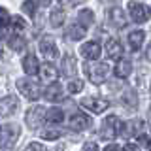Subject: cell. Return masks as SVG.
<instances>
[{
	"mask_svg": "<svg viewBox=\"0 0 151 151\" xmlns=\"http://www.w3.org/2000/svg\"><path fill=\"white\" fill-rule=\"evenodd\" d=\"M108 72H110V66L106 63H89V64L85 63V74L89 76V79H91L94 85L102 83L104 79H106Z\"/></svg>",
	"mask_w": 151,
	"mask_h": 151,
	"instance_id": "obj_1",
	"label": "cell"
},
{
	"mask_svg": "<svg viewBox=\"0 0 151 151\" xmlns=\"http://www.w3.org/2000/svg\"><path fill=\"white\" fill-rule=\"evenodd\" d=\"M19 138V127L17 125H0V147L12 149Z\"/></svg>",
	"mask_w": 151,
	"mask_h": 151,
	"instance_id": "obj_2",
	"label": "cell"
},
{
	"mask_svg": "<svg viewBox=\"0 0 151 151\" xmlns=\"http://www.w3.org/2000/svg\"><path fill=\"white\" fill-rule=\"evenodd\" d=\"M38 49H40V53L44 59L47 60H55L57 57H59V47H57V40L53 36H42L40 42H38Z\"/></svg>",
	"mask_w": 151,
	"mask_h": 151,
	"instance_id": "obj_3",
	"label": "cell"
},
{
	"mask_svg": "<svg viewBox=\"0 0 151 151\" xmlns=\"http://www.w3.org/2000/svg\"><path fill=\"white\" fill-rule=\"evenodd\" d=\"M117 132H121V121L117 115H108L102 121L100 127V136L104 140H113L117 136Z\"/></svg>",
	"mask_w": 151,
	"mask_h": 151,
	"instance_id": "obj_4",
	"label": "cell"
},
{
	"mask_svg": "<svg viewBox=\"0 0 151 151\" xmlns=\"http://www.w3.org/2000/svg\"><path fill=\"white\" fill-rule=\"evenodd\" d=\"M129 13H130V19L134 23H138V25L147 23L151 17V9L140 2H129Z\"/></svg>",
	"mask_w": 151,
	"mask_h": 151,
	"instance_id": "obj_5",
	"label": "cell"
},
{
	"mask_svg": "<svg viewBox=\"0 0 151 151\" xmlns=\"http://www.w3.org/2000/svg\"><path fill=\"white\" fill-rule=\"evenodd\" d=\"M17 89L21 91V94L27 98V100H38L40 98V87L30 81V79H17Z\"/></svg>",
	"mask_w": 151,
	"mask_h": 151,
	"instance_id": "obj_6",
	"label": "cell"
},
{
	"mask_svg": "<svg viewBox=\"0 0 151 151\" xmlns=\"http://www.w3.org/2000/svg\"><path fill=\"white\" fill-rule=\"evenodd\" d=\"M81 106L85 110L93 111V113H102L108 110V106H110V102L106 100V98H98V96H87L81 100Z\"/></svg>",
	"mask_w": 151,
	"mask_h": 151,
	"instance_id": "obj_7",
	"label": "cell"
},
{
	"mask_svg": "<svg viewBox=\"0 0 151 151\" xmlns=\"http://www.w3.org/2000/svg\"><path fill=\"white\" fill-rule=\"evenodd\" d=\"M44 119H45V110L42 106H32L25 115V121H27V125L30 127V129H38Z\"/></svg>",
	"mask_w": 151,
	"mask_h": 151,
	"instance_id": "obj_8",
	"label": "cell"
},
{
	"mask_svg": "<svg viewBox=\"0 0 151 151\" xmlns=\"http://www.w3.org/2000/svg\"><path fill=\"white\" fill-rule=\"evenodd\" d=\"M17 108H19V100L13 94L0 98V117H8V115H12V113H15Z\"/></svg>",
	"mask_w": 151,
	"mask_h": 151,
	"instance_id": "obj_9",
	"label": "cell"
},
{
	"mask_svg": "<svg viewBox=\"0 0 151 151\" xmlns=\"http://www.w3.org/2000/svg\"><path fill=\"white\" fill-rule=\"evenodd\" d=\"M142 129H144V121H142V119H132V121H127L125 125H121V134L125 136V138L140 136Z\"/></svg>",
	"mask_w": 151,
	"mask_h": 151,
	"instance_id": "obj_10",
	"label": "cell"
},
{
	"mask_svg": "<svg viewBox=\"0 0 151 151\" xmlns=\"http://www.w3.org/2000/svg\"><path fill=\"white\" fill-rule=\"evenodd\" d=\"M108 21H110L115 28H125L127 23H129L121 8H110L108 9Z\"/></svg>",
	"mask_w": 151,
	"mask_h": 151,
	"instance_id": "obj_11",
	"label": "cell"
},
{
	"mask_svg": "<svg viewBox=\"0 0 151 151\" xmlns=\"http://www.w3.org/2000/svg\"><path fill=\"white\" fill-rule=\"evenodd\" d=\"M91 117H87L85 113H74L72 117H70V129L72 130H85L91 127Z\"/></svg>",
	"mask_w": 151,
	"mask_h": 151,
	"instance_id": "obj_12",
	"label": "cell"
},
{
	"mask_svg": "<svg viewBox=\"0 0 151 151\" xmlns=\"http://www.w3.org/2000/svg\"><path fill=\"white\" fill-rule=\"evenodd\" d=\"M100 45L96 44V42H87V44H83L79 47V53H81L87 60H96L98 57H100Z\"/></svg>",
	"mask_w": 151,
	"mask_h": 151,
	"instance_id": "obj_13",
	"label": "cell"
},
{
	"mask_svg": "<svg viewBox=\"0 0 151 151\" xmlns=\"http://www.w3.org/2000/svg\"><path fill=\"white\" fill-rule=\"evenodd\" d=\"M76 72H78V66H76V59L72 55H64V59H63V64H60V74L64 76V78H68V79H72Z\"/></svg>",
	"mask_w": 151,
	"mask_h": 151,
	"instance_id": "obj_14",
	"label": "cell"
},
{
	"mask_svg": "<svg viewBox=\"0 0 151 151\" xmlns=\"http://www.w3.org/2000/svg\"><path fill=\"white\" fill-rule=\"evenodd\" d=\"M106 53L113 60H119L123 57V45H121V42L117 40V38H110V40L106 42Z\"/></svg>",
	"mask_w": 151,
	"mask_h": 151,
	"instance_id": "obj_15",
	"label": "cell"
},
{
	"mask_svg": "<svg viewBox=\"0 0 151 151\" xmlns=\"http://www.w3.org/2000/svg\"><path fill=\"white\" fill-rule=\"evenodd\" d=\"M40 79L42 81H45V83H57V68L51 63H45V64H42L40 66Z\"/></svg>",
	"mask_w": 151,
	"mask_h": 151,
	"instance_id": "obj_16",
	"label": "cell"
},
{
	"mask_svg": "<svg viewBox=\"0 0 151 151\" xmlns=\"http://www.w3.org/2000/svg\"><path fill=\"white\" fill-rule=\"evenodd\" d=\"M23 70L27 72V76H38L40 72V63L34 55H27L23 59Z\"/></svg>",
	"mask_w": 151,
	"mask_h": 151,
	"instance_id": "obj_17",
	"label": "cell"
},
{
	"mask_svg": "<svg viewBox=\"0 0 151 151\" xmlns=\"http://www.w3.org/2000/svg\"><path fill=\"white\" fill-rule=\"evenodd\" d=\"M44 96H45L49 102H59V100H63V98H64V94H63V87H60L59 83H51L49 87L45 89Z\"/></svg>",
	"mask_w": 151,
	"mask_h": 151,
	"instance_id": "obj_18",
	"label": "cell"
},
{
	"mask_svg": "<svg viewBox=\"0 0 151 151\" xmlns=\"http://www.w3.org/2000/svg\"><path fill=\"white\" fill-rule=\"evenodd\" d=\"M87 36V28H83L79 23H74V25H70L66 28V38L68 40H83V38Z\"/></svg>",
	"mask_w": 151,
	"mask_h": 151,
	"instance_id": "obj_19",
	"label": "cell"
},
{
	"mask_svg": "<svg viewBox=\"0 0 151 151\" xmlns=\"http://www.w3.org/2000/svg\"><path fill=\"white\" fill-rule=\"evenodd\" d=\"M132 72V63L129 59H119L117 60V66H115V76L117 78H121V79H125V78H129Z\"/></svg>",
	"mask_w": 151,
	"mask_h": 151,
	"instance_id": "obj_20",
	"label": "cell"
},
{
	"mask_svg": "<svg viewBox=\"0 0 151 151\" xmlns=\"http://www.w3.org/2000/svg\"><path fill=\"white\" fill-rule=\"evenodd\" d=\"M144 40H145V32L144 30H132L130 34H129V44H130V49L132 51H138L142 44H144Z\"/></svg>",
	"mask_w": 151,
	"mask_h": 151,
	"instance_id": "obj_21",
	"label": "cell"
},
{
	"mask_svg": "<svg viewBox=\"0 0 151 151\" xmlns=\"http://www.w3.org/2000/svg\"><path fill=\"white\" fill-rule=\"evenodd\" d=\"M25 45H27V40H25V38H23L21 34H17V32H15V34L9 36V40H8V47H9L12 51H17V53H19V51L25 49Z\"/></svg>",
	"mask_w": 151,
	"mask_h": 151,
	"instance_id": "obj_22",
	"label": "cell"
},
{
	"mask_svg": "<svg viewBox=\"0 0 151 151\" xmlns=\"http://www.w3.org/2000/svg\"><path fill=\"white\" fill-rule=\"evenodd\" d=\"M64 19H66V13H64L63 8H53V9H51V13H49L51 27H60L64 23Z\"/></svg>",
	"mask_w": 151,
	"mask_h": 151,
	"instance_id": "obj_23",
	"label": "cell"
},
{
	"mask_svg": "<svg viewBox=\"0 0 151 151\" xmlns=\"http://www.w3.org/2000/svg\"><path fill=\"white\" fill-rule=\"evenodd\" d=\"M78 23L81 25L83 28H89L94 23V13L93 9H81V12L78 13Z\"/></svg>",
	"mask_w": 151,
	"mask_h": 151,
	"instance_id": "obj_24",
	"label": "cell"
},
{
	"mask_svg": "<svg viewBox=\"0 0 151 151\" xmlns=\"http://www.w3.org/2000/svg\"><path fill=\"white\" fill-rule=\"evenodd\" d=\"M63 119H64V113H63L60 108H51V110L45 111V121L53 123V125H59Z\"/></svg>",
	"mask_w": 151,
	"mask_h": 151,
	"instance_id": "obj_25",
	"label": "cell"
},
{
	"mask_svg": "<svg viewBox=\"0 0 151 151\" xmlns=\"http://www.w3.org/2000/svg\"><path fill=\"white\" fill-rule=\"evenodd\" d=\"M123 104H125L127 108H132V110H134V108L138 106V96H136V93L134 91H127L123 94Z\"/></svg>",
	"mask_w": 151,
	"mask_h": 151,
	"instance_id": "obj_26",
	"label": "cell"
},
{
	"mask_svg": "<svg viewBox=\"0 0 151 151\" xmlns=\"http://www.w3.org/2000/svg\"><path fill=\"white\" fill-rule=\"evenodd\" d=\"M21 9L27 13L28 17H34V13H36V2H34V0H25L23 6H21Z\"/></svg>",
	"mask_w": 151,
	"mask_h": 151,
	"instance_id": "obj_27",
	"label": "cell"
},
{
	"mask_svg": "<svg viewBox=\"0 0 151 151\" xmlns=\"http://www.w3.org/2000/svg\"><path fill=\"white\" fill-rule=\"evenodd\" d=\"M9 23H12V30H15V32H17V30H23V28L27 27V21H25L21 15L12 17V21H9Z\"/></svg>",
	"mask_w": 151,
	"mask_h": 151,
	"instance_id": "obj_28",
	"label": "cell"
},
{
	"mask_svg": "<svg viewBox=\"0 0 151 151\" xmlns=\"http://www.w3.org/2000/svg\"><path fill=\"white\" fill-rule=\"evenodd\" d=\"M60 136H63V130H59V129H49V130L42 132V138L44 140H57Z\"/></svg>",
	"mask_w": 151,
	"mask_h": 151,
	"instance_id": "obj_29",
	"label": "cell"
},
{
	"mask_svg": "<svg viewBox=\"0 0 151 151\" xmlns=\"http://www.w3.org/2000/svg\"><path fill=\"white\" fill-rule=\"evenodd\" d=\"M81 89H83V81H81V79H70V83H68V93L70 94L79 93Z\"/></svg>",
	"mask_w": 151,
	"mask_h": 151,
	"instance_id": "obj_30",
	"label": "cell"
},
{
	"mask_svg": "<svg viewBox=\"0 0 151 151\" xmlns=\"http://www.w3.org/2000/svg\"><path fill=\"white\" fill-rule=\"evenodd\" d=\"M9 21H12V15L8 13V9L0 8V27H6Z\"/></svg>",
	"mask_w": 151,
	"mask_h": 151,
	"instance_id": "obj_31",
	"label": "cell"
},
{
	"mask_svg": "<svg viewBox=\"0 0 151 151\" xmlns=\"http://www.w3.org/2000/svg\"><path fill=\"white\" fill-rule=\"evenodd\" d=\"M138 144H140V145H144V147H151V136L140 134V136H138Z\"/></svg>",
	"mask_w": 151,
	"mask_h": 151,
	"instance_id": "obj_32",
	"label": "cell"
},
{
	"mask_svg": "<svg viewBox=\"0 0 151 151\" xmlns=\"http://www.w3.org/2000/svg\"><path fill=\"white\" fill-rule=\"evenodd\" d=\"M27 151H45V147L42 144H38V142H32V144H28Z\"/></svg>",
	"mask_w": 151,
	"mask_h": 151,
	"instance_id": "obj_33",
	"label": "cell"
},
{
	"mask_svg": "<svg viewBox=\"0 0 151 151\" xmlns=\"http://www.w3.org/2000/svg\"><path fill=\"white\" fill-rule=\"evenodd\" d=\"M83 151H98V145L94 144V142H89V144H85Z\"/></svg>",
	"mask_w": 151,
	"mask_h": 151,
	"instance_id": "obj_34",
	"label": "cell"
},
{
	"mask_svg": "<svg viewBox=\"0 0 151 151\" xmlns=\"http://www.w3.org/2000/svg\"><path fill=\"white\" fill-rule=\"evenodd\" d=\"M123 151H138V145H134V144H127L125 147H123Z\"/></svg>",
	"mask_w": 151,
	"mask_h": 151,
	"instance_id": "obj_35",
	"label": "cell"
},
{
	"mask_svg": "<svg viewBox=\"0 0 151 151\" xmlns=\"http://www.w3.org/2000/svg\"><path fill=\"white\" fill-rule=\"evenodd\" d=\"M63 6H74V4H78V0H59Z\"/></svg>",
	"mask_w": 151,
	"mask_h": 151,
	"instance_id": "obj_36",
	"label": "cell"
},
{
	"mask_svg": "<svg viewBox=\"0 0 151 151\" xmlns=\"http://www.w3.org/2000/svg\"><path fill=\"white\" fill-rule=\"evenodd\" d=\"M104 151H121V149L117 147L115 144H110V145H106V147H104Z\"/></svg>",
	"mask_w": 151,
	"mask_h": 151,
	"instance_id": "obj_37",
	"label": "cell"
},
{
	"mask_svg": "<svg viewBox=\"0 0 151 151\" xmlns=\"http://www.w3.org/2000/svg\"><path fill=\"white\" fill-rule=\"evenodd\" d=\"M145 59L151 63V42H149V45H147V51H145Z\"/></svg>",
	"mask_w": 151,
	"mask_h": 151,
	"instance_id": "obj_38",
	"label": "cell"
},
{
	"mask_svg": "<svg viewBox=\"0 0 151 151\" xmlns=\"http://www.w3.org/2000/svg\"><path fill=\"white\" fill-rule=\"evenodd\" d=\"M49 2H51V0H38L40 6H49Z\"/></svg>",
	"mask_w": 151,
	"mask_h": 151,
	"instance_id": "obj_39",
	"label": "cell"
},
{
	"mask_svg": "<svg viewBox=\"0 0 151 151\" xmlns=\"http://www.w3.org/2000/svg\"><path fill=\"white\" fill-rule=\"evenodd\" d=\"M149 91H151V85H149Z\"/></svg>",
	"mask_w": 151,
	"mask_h": 151,
	"instance_id": "obj_40",
	"label": "cell"
},
{
	"mask_svg": "<svg viewBox=\"0 0 151 151\" xmlns=\"http://www.w3.org/2000/svg\"><path fill=\"white\" fill-rule=\"evenodd\" d=\"M106 2H110V0H106Z\"/></svg>",
	"mask_w": 151,
	"mask_h": 151,
	"instance_id": "obj_41",
	"label": "cell"
},
{
	"mask_svg": "<svg viewBox=\"0 0 151 151\" xmlns=\"http://www.w3.org/2000/svg\"><path fill=\"white\" fill-rule=\"evenodd\" d=\"M149 127H151V125H149Z\"/></svg>",
	"mask_w": 151,
	"mask_h": 151,
	"instance_id": "obj_42",
	"label": "cell"
}]
</instances>
